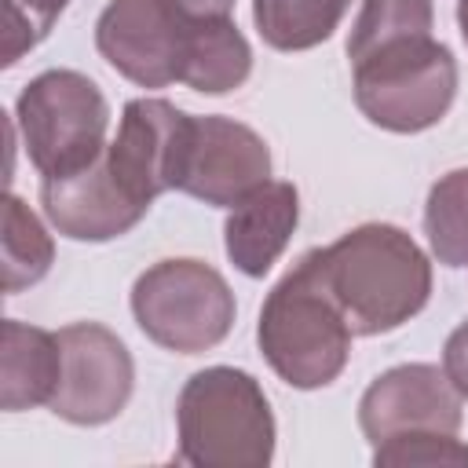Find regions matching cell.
<instances>
[{"label": "cell", "mask_w": 468, "mask_h": 468, "mask_svg": "<svg viewBox=\"0 0 468 468\" xmlns=\"http://www.w3.org/2000/svg\"><path fill=\"white\" fill-rule=\"evenodd\" d=\"M62 380L58 333L7 318L0 333V410L18 413L48 406Z\"/></svg>", "instance_id": "obj_14"}, {"label": "cell", "mask_w": 468, "mask_h": 468, "mask_svg": "<svg viewBox=\"0 0 468 468\" xmlns=\"http://www.w3.org/2000/svg\"><path fill=\"white\" fill-rule=\"evenodd\" d=\"M190 18L168 0H110L95 22L99 55L139 88H165L183 77Z\"/></svg>", "instance_id": "obj_9"}, {"label": "cell", "mask_w": 468, "mask_h": 468, "mask_svg": "<svg viewBox=\"0 0 468 468\" xmlns=\"http://www.w3.org/2000/svg\"><path fill=\"white\" fill-rule=\"evenodd\" d=\"M15 124L40 179H58L106 154L110 106L91 77L77 69H48L22 88Z\"/></svg>", "instance_id": "obj_5"}, {"label": "cell", "mask_w": 468, "mask_h": 468, "mask_svg": "<svg viewBox=\"0 0 468 468\" xmlns=\"http://www.w3.org/2000/svg\"><path fill=\"white\" fill-rule=\"evenodd\" d=\"M179 461L194 468H267L274 413L260 380L234 366L194 373L176 399Z\"/></svg>", "instance_id": "obj_3"}, {"label": "cell", "mask_w": 468, "mask_h": 468, "mask_svg": "<svg viewBox=\"0 0 468 468\" xmlns=\"http://www.w3.org/2000/svg\"><path fill=\"white\" fill-rule=\"evenodd\" d=\"M183 18H230L238 0H168Z\"/></svg>", "instance_id": "obj_23"}, {"label": "cell", "mask_w": 468, "mask_h": 468, "mask_svg": "<svg viewBox=\"0 0 468 468\" xmlns=\"http://www.w3.org/2000/svg\"><path fill=\"white\" fill-rule=\"evenodd\" d=\"M322 278L351 333L380 336L406 325L431 296L424 249L395 223H362L318 249Z\"/></svg>", "instance_id": "obj_1"}, {"label": "cell", "mask_w": 468, "mask_h": 468, "mask_svg": "<svg viewBox=\"0 0 468 468\" xmlns=\"http://www.w3.org/2000/svg\"><path fill=\"white\" fill-rule=\"evenodd\" d=\"M296 223H300L296 186L282 179L263 183L256 194L238 201L223 223V245L230 263L249 278H263L285 252Z\"/></svg>", "instance_id": "obj_13"}, {"label": "cell", "mask_w": 468, "mask_h": 468, "mask_svg": "<svg viewBox=\"0 0 468 468\" xmlns=\"http://www.w3.org/2000/svg\"><path fill=\"white\" fill-rule=\"evenodd\" d=\"M252 73V48L230 18H190L179 84L201 95H227Z\"/></svg>", "instance_id": "obj_15"}, {"label": "cell", "mask_w": 468, "mask_h": 468, "mask_svg": "<svg viewBox=\"0 0 468 468\" xmlns=\"http://www.w3.org/2000/svg\"><path fill=\"white\" fill-rule=\"evenodd\" d=\"M461 395L439 366L410 362L380 373L358 399V428L369 446L406 431H461Z\"/></svg>", "instance_id": "obj_11"}, {"label": "cell", "mask_w": 468, "mask_h": 468, "mask_svg": "<svg viewBox=\"0 0 468 468\" xmlns=\"http://www.w3.org/2000/svg\"><path fill=\"white\" fill-rule=\"evenodd\" d=\"M227 278L201 260H161L132 285V314L146 340L176 355H201L227 340L234 325Z\"/></svg>", "instance_id": "obj_6"}, {"label": "cell", "mask_w": 468, "mask_h": 468, "mask_svg": "<svg viewBox=\"0 0 468 468\" xmlns=\"http://www.w3.org/2000/svg\"><path fill=\"white\" fill-rule=\"evenodd\" d=\"M377 468H413V464H468V442L453 431H406L373 446Z\"/></svg>", "instance_id": "obj_20"}, {"label": "cell", "mask_w": 468, "mask_h": 468, "mask_svg": "<svg viewBox=\"0 0 468 468\" xmlns=\"http://www.w3.org/2000/svg\"><path fill=\"white\" fill-rule=\"evenodd\" d=\"M69 0H4V66H15L22 51H33L66 11Z\"/></svg>", "instance_id": "obj_21"}, {"label": "cell", "mask_w": 468, "mask_h": 468, "mask_svg": "<svg viewBox=\"0 0 468 468\" xmlns=\"http://www.w3.org/2000/svg\"><path fill=\"white\" fill-rule=\"evenodd\" d=\"M263 183H271V150L260 132L219 113H190L176 190L216 208H234Z\"/></svg>", "instance_id": "obj_7"}, {"label": "cell", "mask_w": 468, "mask_h": 468, "mask_svg": "<svg viewBox=\"0 0 468 468\" xmlns=\"http://www.w3.org/2000/svg\"><path fill=\"white\" fill-rule=\"evenodd\" d=\"M351 69L362 117L395 135L435 128L457 95V58L431 33L377 44Z\"/></svg>", "instance_id": "obj_4"}, {"label": "cell", "mask_w": 468, "mask_h": 468, "mask_svg": "<svg viewBox=\"0 0 468 468\" xmlns=\"http://www.w3.org/2000/svg\"><path fill=\"white\" fill-rule=\"evenodd\" d=\"M55 263V241L37 219V212L18 197H4V234H0V267L4 292H22L37 285Z\"/></svg>", "instance_id": "obj_17"}, {"label": "cell", "mask_w": 468, "mask_h": 468, "mask_svg": "<svg viewBox=\"0 0 468 468\" xmlns=\"http://www.w3.org/2000/svg\"><path fill=\"white\" fill-rule=\"evenodd\" d=\"M40 205L48 223L69 241H113L146 216L113 179L106 154L73 176L40 179Z\"/></svg>", "instance_id": "obj_12"}, {"label": "cell", "mask_w": 468, "mask_h": 468, "mask_svg": "<svg viewBox=\"0 0 468 468\" xmlns=\"http://www.w3.org/2000/svg\"><path fill=\"white\" fill-rule=\"evenodd\" d=\"M424 234L442 267H468V168H453L431 183Z\"/></svg>", "instance_id": "obj_18"}, {"label": "cell", "mask_w": 468, "mask_h": 468, "mask_svg": "<svg viewBox=\"0 0 468 468\" xmlns=\"http://www.w3.org/2000/svg\"><path fill=\"white\" fill-rule=\"evenodd\" d=\"M62 344V380L51 395V413L95 428L113 420L135 388V362L121 336L99 322H73L58 329Z\"/></svg>", "instance_id": "obj_8"}, {"label": "cell", "mask_w": 468, "mask_h": 468, "mask_svg": "<svg viewBox=\"0 0 468 468\" xmlns=\"http://www.w3.org/2000/svg\"><path fill=\"white\" fill-rule=\"evenodd\" d=\"M186 124L190 113L165 99H132L124 106L106 165L135 205L150 208L165 190H176Z\"/></svg>", "instance_id": "obj_10"}, {"label": "cell", "mask_w": 468, "mask_h": 468, "mask_svg": "<svg viewBox=\"0 0 468 468\" xmlns=\"http://www.w3.org/2000/svg\"><path fill=\"white\" fill-rule=\"evenodd\" d=\"M442 373L450 377V384L457 388L461 399H468V322H461L442 347Z\"/></svg>", "instance_id": "obj_22"}, {"label": "cell", "mask_w": 468, "mask_h": 468, "mask_svg": "<svg viewBox=\"0 0 468 468\" xmlns=\"http://www.w3.org/2000/svg\"><path fill=\"white\" fill-rule=\"evenodd\" d=\"M351 0H252V22L267 48L307 51L336 33Z\"/></svg>", "instance_id": "obj_16"}, {"label": "cell", "mask_w": 468, "mask_h": 468, "mask_svg": "<svg viewBox=\"0 0 468 468\" xmlns=\"http://www.w3.org/2000/svg\"><path fill=\"white\" fill-rule=\"evenodd\" d=\"M256 340L267 366L300 391L325 388L344 373L351 358V325L322 278L318 249L300 256L267 292Z\"/></svg>", "instance_id": "obj_2"}, {"label": "cell", "mask_w": 468, "mask_h": 468, "mask_svg": "<svg viewBox=\"0 0 468 468\" xmlns=\"http://www.w3.org/2000/svg\"><path fill=\"white\" fill-rule=\"evenodd\" d=\"M457 26H461V37L468 44V0H457Z\"/></svg>", "instance_id": "obj_24"}, {"label": "cell", "mask_w": 468, "mask_h": 468, "mask_svg": "<svg viewBox=\"0 0 468 468\" xmlns=\"http://www.w3.org/2000/svg\"><path fill=\"white\" fill-rule=\"evenodd\" d=\"M435 22V0H362V11L347 37V58L373 51L395 37H424Z\"/></svg>", "instance_id": "obj_19"}]
</instances>
